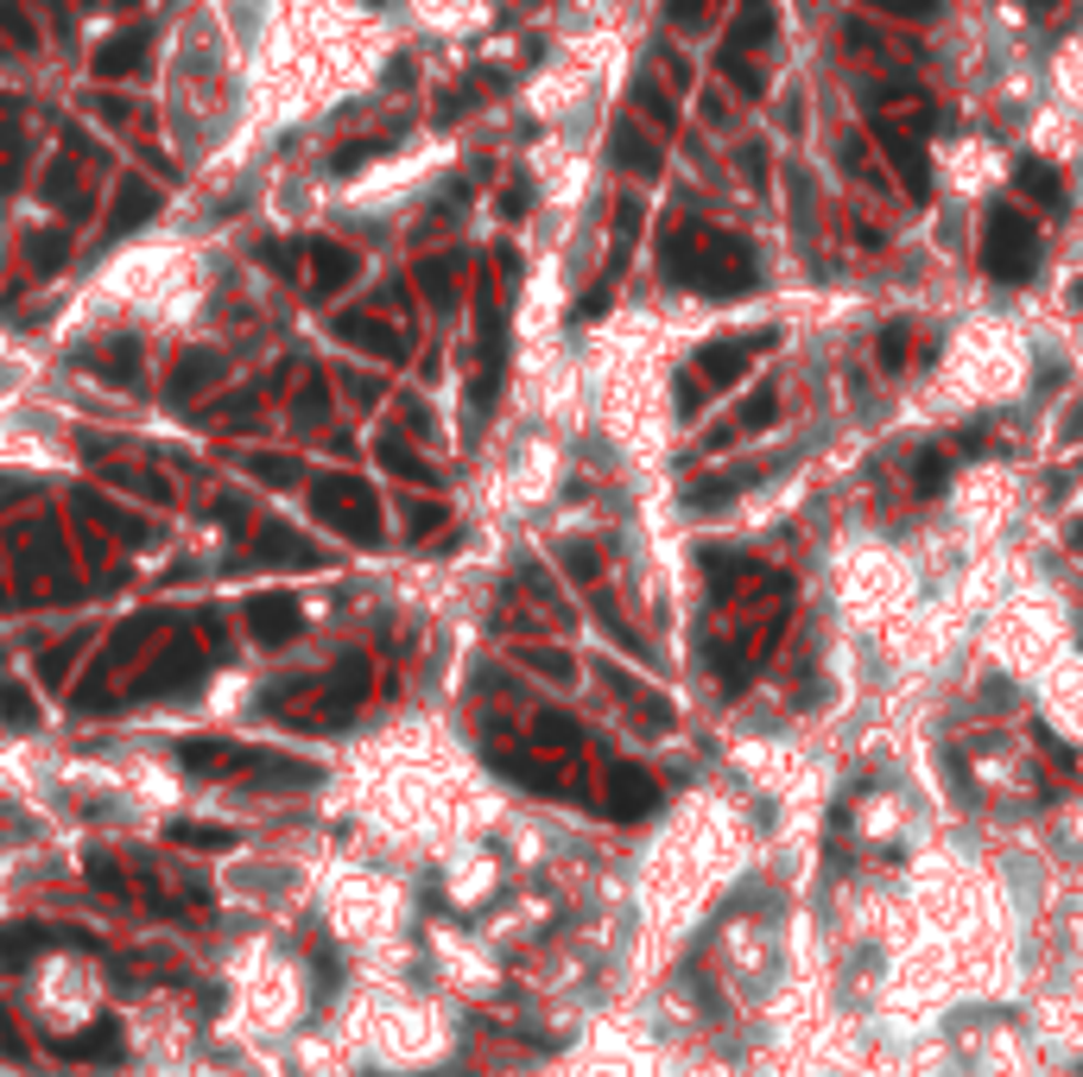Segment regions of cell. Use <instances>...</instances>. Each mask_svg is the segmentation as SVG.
Here are the masks:
<instances>
[{
    "instance_id": "52a82bcc",
    "label": "cell",
    "mask_w": 1083,
    "mask_h": 1077,
    "mask_svg": "<svg viewBox=\"0 0 1083 1077\" xmlns=\"http://www.w3.org/2000/svg\"><path fill=\"white\" fill-rule=\"evenodd\" d=\"M653 805H659V780L647 768H628V761H621V768L608 773V812H615V818H647Z\"/></svg>"
},
{
    "instance_id": "4316f807",
    "label": "cell",
    "mask_w": 1083,
    "mask_h": 1077,
    "mask_svg": "<svg viewBox=\"0 0 1083 1077\" xmlns=\"http://www.w3.org/2000/svg\"><path fill=\"white\" fill-rule=\"evenodd\" d=\"M0 717L13 722V729H32V722H39V704H32L13 678H0Z\"/></svg>"
},
{
    "instance_id": "3957f363",
    "label": "cell",
    "mask_w": 1083,
    "mask_h": 1077,
    "mask_svg": "<svg viewBox=\"0 0 1083 1077\" xmlns=\"http://www.w3.org/2000/svg\"><path fill=\"white\" fill-rule=\"evenodd\" d=\"M311 508H317L324 526H336L355 545H375L380 538V501H375V488L355 482V476H324V482L311 488Z\"/></svg>"
},
{
    "instance_id": "f546056e",
    "label": "cell",
    "mask_w": 1083,
    "mask_h": 1077,
    "mask_svg": "<svg viewBox=\"0 0 1083 1077\" xmlns=\"http://www.w3.org/2000/svg\"><path fill=\"white\" fill-rule=\"evenodd\" d=\"M640 222H647V216H640V204H633V197H621V204H615V260H621V254L633 248Z\"/></svg>"
},
{
    "instance_id": "ba28073f",
    "label": "cell",
    "mask_w": 1083,
    "mask_h": 1077,
    "mask_svg": "<svg viewBox=\"0 0 1083 1077\" xmlns=\"http://www.w3.org/2000/svg\"><path fill=\"white\" fill-rule=\"evenodd\" d=\"M336 336H343V342H355V349H368V356H380V361H400L405 356V336L393 330V324L368 317V311H343V317H336Z\"/></svg>"
},
{
    "instance_id": "f1b7e54d",
    "label": "cell",
    "mask_w": 1083,
    "mask_h": 1077,
    "mask_svg": "<svg viewBox=\"0 0 1083 1077\" xmlns=\"http://www.w3.org/2000/svg\"><path fill=\"white\" fill-rule=\"evenodd\" d=\"M907 356H912V336H907V324H894V330H881V342H875V361H881L887 374H900V368H907Z\"/></svg>"
},
{
    "instance_id": "d4e9b609",
    "label": "cell",
    "mask_w": 1083,
    "mask_h": 1077,
    "mask_svg": "<svg viewBox=\"0 0 1083 1077\" xmlns=\"http://www.w3.org/2000/svg\"><path fill=\"white\" fill-rule=\"evenodd\" d=\"M184 761L197 773H228V768H241V754L235 748H223V742H184Z\"/></svg>"
},
{
    "instance_id": "5b68a950",
    "label": "cell",
    "mask_w": 1083,
    "mask_h": 1077,
    "mask_svg": "<svg viewBox=\"0 0 1083 1077\" xmlns=\"http://www.w3.org/2000/svg\"><path fill=\"white\" fill-rule=\"evenodd\" d=\"M773 342H780L773 330L716 336V342H704V349H697V368H704V381H710V387H723V381H741V374H748V361H755V356H767Z\"/></svg>"
},
{
    "instance_id": "7a4b0ae2",
    "label": "cell",
    "mask_w": 1083,
    "mask_h": 1077,
    "mask_svg": "<svg viewBox=\"0 0 1083 1077\" xmlns=\"http://www.w3.org/2000/svg\"><path fill=\"white\" fill-rule=\"evenodd\" d=\"M983 266H988V280H1001V285L1033 280V273H1039V229H1033V216H1020L1014 204L988 209V222H983Z\"/></svg>"
},
{
    "instance_id": "277c9868",
    "label": "cell",
    "mask_w": 1083,
    "mask_h": 1077,
    "mask_svg": "<svg viewBox=\"0 0 1083 1077\" xmlns=\"http://www.w3.org/2000/svg\"><path fill=\"white\" fill-rule=\"evenodd\" d=\"M868 128H875V146H881V159L894 165V178L907 184V197H912V204H925V197H932V165H925L919 133L894 128V121H881V115H868Z\"/></svg>"
},
{
    "instance_id": "484cf974",
    "label": "cell",
    "mask_w": 1083,
    "mask_h": 1077,
    "mask_svg": "<svg viewBox=\"0 0 1083 1077\" xmlns=\"http://www.w3.org/2000/svg\"><path fill=\"white\" fill-rule=\"evenodd\" d=\"M532 736H539L545 748H577V742H583V729H577L571 717H557V710H539V722H532Z\"/></svg>"
},
{
    "instance_id": "2e32d148",
    "label": "cell",
    "mask_w": 1083,
    "mask_h": 1077,
    "mask_svg": "<svg viewBox=\"0 0 1083 1077\" xmlns=\"http://www.w3.org/2000/svg\"><path fill=\"white\" fill-rule=\"evenodd\" d=\"M1014 184H1020V197H1033V204H1046V209L1064 204V178L1046 165V159H1020V165H1014Z\"/></svg>"
},
{
    "instance_id": "8992f818",
    "label": "cell",
    "mask_w": 1083,
    "mask_h": 1077,
    "mask_svg": "<svg viewBox=\"0 0 1083 1077\" xmlns=\"http://www.w3.org/2000/svg\"><path fill=\"white\" fill-rule=\"evenodd\" d=\"M299 596H285V590H267V596H253L248 602V634L253 641H267V646H285L292 634H299Z\"/></svg>"
},
{
    "instance_id": "836d02e7",
    "label": "cell",
    "mask_w": 1083,
    "mask_h": 1077,
    "mask_svg": "<svg viewBox=\"0 0 1083 1077\" xmlns=\"http://www.w3.org/2000/svg\"><path fill=\"white\" fill-rule=\"evenodd\" d=\"M710 7H716V0H665V20L691 32V26H704V20H710Z\"/></svg>"
},
{
    "instance_id": "4dcf8cb0",
    "label": "cell",
    "mask_w": 1083,
    "mask_h": 1077,
    "mask_svg": "<svg viewBox=\"0 0 1083 1077\" xmlns=\"http://www.w3.org/2000/svg\"><path fill=\"white\" fill-rule=\"evenodd\" d=\"M748 482H755V476H710V482L691 488V501H697V508H710V501H729V494H741Z\"/></svg>"
},
{
    "instance_id": "9a60e30c",
    "label": "cell",
    "mask_w": 1083,
    "mask_h": 1077,
    "mask_svg": "<svg viewBox=\"0 0 1083 1077\" xmlns=\"http://www.w3.org/2000/svg\"><path fill=\"white\" fill-rule=\"evenodd\" d=\"M152 209H159V191H152L147 178H127V184H121V197H115V216H108V235L140 229Z\"/></svg>"
},
{
    "instance_id": "74e56055",
    "label": "cell",
    "mask_w": 1083,
    "mask_h": 1077,
    "mask_svg": "<svg viewBox=\"0 0 1083 1077\" xmlns=\"http://www.w3.org/2000/svg\"><path fill=\"white\" fill-rule=\"evenodd\" d=\"M0 26L13 32V39H20V45H32V39H39V32L25 26V13H20V0H0Z\"/></svg>"
},
{
    "instance_id": "d590c367",
    "label": "cell",
    "mask_w": 1083,
    "mask_h": 1077,
    "mask_svg": "<svg viewBox=\"0 0 1083 1077\" xmlns=\"http://www.w3.org/2000/svg\"><path fill=\"white\" fill-rule=\"evenodd\" d=\"M324 406H329V400H324V381H317V374H304V400H299V418H304V425H317V418H324Z\"/></svg>"
},
{
    "instance_id": "cb8c5ba5",
    "label": "cell",
    "mask_w": 1083,
    "mask_h": 1077,
    "mask_svg": "<svg viewBox=\"0 0 1083 1077\" xmlns=\"http://www.w3.org/2000/svg\"><path fill=\"white\" fill-rule=\"evenodd\" d=\"M633 102H640V115H647V121H653L659 133H672V128H679V108H672V96H665L659 83H640V89H633Z\"/></svg>"
},
{
    "instance_id": "d6986e66",
    "label": "cell",
    "mask_w": 1083,
    "mask_h": 1077,
    "mask_svg": "<svg viewBox=\"0 0 1083 1077\" xmlns=\"http://www.w3.org/2000/svg\"><path fill=\"white\" fill-rule=\"evenodd\" d=\"M615 159H621L628 172H640V178H659V146H653V140H640V128H633V121H621V128H615Z\"/></svg>"
},
{
    "instance_id": "e0dca14e",
    "label": "cell",
    "mask_w": 1083,
    "mask_h": 1077,
    "mask_svg": "<svg viewBox=\"0 0 1083 1077\" xmlns=\"http://www.w3.org/2000/svg\"><path fill=\"white\" fill-rule=\"evenodd\" d=\"M456 280H463V254H425L419 260V285H425L431 305H451Z\"/></svg>"
},
{
    "instance_id": "60d3db41",
    "label": "cell",
    "mask_w": 1083,
    "mask_h": 1077,
    "mask_svg": "<svg viewBox=\"0 0 1083 1077\" xmlns=\"http://www.w3.org/2000/svg\"><path fill=\"white\" fill-rule=\"evenodd\" d=\"M564 558H571V577H583V584H596V552H589V545H571Z\"/></svg>"
},
{
    "instance_id": "e575fe53",
    "label": "cell",
    "mask_w": 1083,
    "mask_h": 1077,
    "mask_svg": "<svg viewBox=\"0 0 1083 1077\" xmlns=\"http://www.w3.org/2000/svg\"><path fill=\"white\" fill-rule=\"evenodd\" d=\"M741 178L755 184V191H767V146H760V140L741 146Z\"/></svg>"
},
{
    "instance_id": "ab89813d",
    "label": "cell",
    "mask_w": 1083,
    "mask_h": 1077,
    "mask_svg": "<svg viewBox=\"0 0 1083 1077\" xmlns=\"http://www.w3.org/2000/svg\"><path fill=\"white\" fill-rule=\"evenodd\" d=\"M253 469H260V476H267V482H279V488H285V482H299V469H292V463H285V457H260V463H253Z\"/></svg>"
},
{
    "instance_id": "4fadbf2b",
    "label": "cell",
    "mask_w": 1083,
    "mask_h": 1077,
    "mask_svg": "<svg viewBox=\"0 0 1083 1077\" xmlns=\"http://www.w3.org/2000/svg\"><path fill=\"white\" fill-rule=\"evenodd\" d=\"M152 32L147 26H127L121 39H108L96 52V77H127V70H140V57H147Z\"/></svg>"
},
{
    "instance_id": "ffe728a7",
    "label": "cell",
    "mask_w": 1083,
    "mask_h": 1077,
    "mask_svg": "<svg viewBox=\"0 0 1083 1077\" xmlns=\"http://www.w3.org/2000/svg\"><path fill=\"white\" fill-rule=\"evenodd\" d=\"M216 381H223V361H216V356H184V361H177V374H172V400L184 406L191 393H203V387H216Z\"/></svg>"
},
{
    "instance_id": "44dd1931",
    "label": "cell",
    "mask_w": 1083,
    "mask_h": 1077,
    "mask_svg": "<svg viewBox=\"0 0 1083 1077\" xmlns=\"http://www.w3.org/2000/svg\"><path fill=\"white\" fill-rule=\"evenodd\" d=\"M608 685H615V692H621L633 710H640V722H647V729H659V722H665V697H653L647 685H640V678H628V672L608 666Z\"/></svg>"
},
{
    "instance_id": "6da1fadb",
    "label": "cell",
    "mask_w": 1083,
    "mask_h": 1077,
    "mask_svg": "<svg viewBox=\"0 0 1083 1077\" xmlns=\"http://www.w3.org/2000/svg\"><path fill=\"white\" fill-rule=\"evenodd\" d=\"M659 260H665V280L691 285V292H710V298H741V292H755V280H760L755 248H748L741 235L691 222V216H672V222H665Z\"/></svg>"
},
{
    "instance_id": "b9f144b4",
    "label": "cell",
    "mask_w": 1083,
    "mask_h": 1077,
    "mask_svg": "<svg viewBox=\"0 0 1083 1077\" xmlns=\"http://www.w3.org/2000/svg\"><path fill=\"white\" fill-rule=\"evenodd\" d=\"M527 204H532L527 184H507V191H501V216H527Z\"/></svg>"
},
{
    "instance_id": "5bb4252c",
    "label": "cell",
    "mask_w": 1083,
    "mask_h": 1077,
    "mask_svg": "<svg viewBox=\"0 0 1083 1077\" xmlns=\"http://www.w3.org/2000/svg\"><path fill=\"white\" fill-rule=\"evenodd\" d=\"M197 678H203V653H197V646H177V653L159 660V672L140 678V692L159 697V692H177V685H197Z\"/></svg>"
},
{
    "instance_id": "7bdbcfd3",
    "label": "cell",
    "mask_w": 1083,
    "mask_h": 1077,
    "mask_svg": "<svg viewBox=\"0 0 1083 1077\" xmlns=\"http://www.w3.org/2000/svg\"><path fill=\"white\" fill-rule=\"evenodd\" d=\"M76 646H83V641H64V646H57V653H51V666H45V678H51V685H57V678H64V672H71Z\"/></svg>"
},
{
    "instance_id": "7402d4cb",
    "label": "cell",
    "mask_w": 1083,
    "mask_h": 1077,
    "mask_svg": "<svg viewBox=\"0 0 1083 1077\" xmlns=\"http://www.w3.org/2000/svg\"><path fill=\"white\" fill-rule=\"evenodd\" d=\"M716 64H723V77H729L741 96H767V70H755L748 52H716Z\"/></svg>"
},
{
    "instance_id": "d6a6232c",
    "label": "cell",
    "mask_w": 1083,
    "mask_h": 1077,
    "mask_svg": "<svg viewBox=\"0 0 1083 1077\" xmlns=\"http://www.w3.org/2000/svg\"><path fill=\"white\" fill-rule=\"evenodd\" d=\"M875 13H894V20H932L944 0H868Z\"/></svg>"
},
{
    "instance_id": "603a6c76",
    "label": "cell",
    "mask_w": 1083,
    "mask_h": 1077,
    "mask_svg": "<svg viewBox=\"0 0 1083 1077\" xmlns=\"http://www.w3.org/2000/svg\"><path fill=\"white\" fill-rule=\"evenodd\" d=\"M83 165H89V153H76V146H71V159L51 165V172H45V204H64V197H71L76 178H83Z\"/></svg>"
},
{
    "instance_id": "ac0fdd59",
    "label": "cell",
    "mask_w": 1083,
    "mask_h": 1077,
    "mask_svg": "<svg viewBox=\"0 0 1083 1077\" xmlns=\"http://www.w3.org/2000/svg\"><path fill=\"white\" fill-rule=\"evenodd\" d=\"M375 450H380V463H387V469H393V476H405V482H425V488H437V469H431V463L419 457V450H412V444H400V437H393V432L380 437Z\"/></svg>"
},
{
    "instance_id": "7c38bea8",
    "label": "cell",
    "mask_w": 1083,
    "mask_h": 1077,
    "mask_svg": "<svg viewBox=\"0 0 1083 1077\" xmlns=\"http://www.w3.org/2000/svg\"><path fill=\"white\" fill-rule=\"evenodd\" d=\"M355 266H361V260H355L349 248H336V241H311V292H317V298L343 292V285L355 280Z\"/></svg>"
},
{
    "instance_id": "8fae6325",
    "label": "cell",
    "mask_w": 1083,
    "mask_h": 1077,
    "mask_svg": "<svg viewBox=\"0 0 1083 1077\" xmlns=\"http://www.w3.org/2000/svg\"><path fill=\"white\" fill-rule=\"evenodd\" d=\"M773 412H780V387H773V381H760L755 393H748V406H741V418H735V425H723V432H710V450H729L735 437H748V432H767V425H773Z\"/></svg>"
},
{
    "instance_id": "83f0119b",
    "label": "cell",
    "mask_w": 1083,
    "mask_h": 1077,
    "mask_svg": "<svg viewBox=\"0 0 1083 1077\" xmlns=\"http://www.w3.org/2000/svg\"><path fill=\"white\" fill-rule=\"evenodd\" d=\"M944 482H951V457H944V450H919V469H912V488H919V494H938Z\"/></svg>"
},
{
    "instance_id": "1f68e13d",
    "label": "cell",
    "mask_w": 1083,
    "mask_h": 1077,
    "mask_svg": "<svg viewBox=\"0 0 1083 1077\" xmlns=\"http://www.w3.org/2000/svg\"><path fill=\"white\" fill-rule=\"evenodd\" d=\"M57 266H64V235H39V241H32V273L51 280Z\"/></svg>"
},
{
    "instance_id": "ee69618b",
    "label": "cell",
    "mask_w": 1083,
    "mask_h": 1077,
    "mask_svg": "<svg viewBox=\"0 0 1083 1077\" xmlns=\"http://www.w3.org/2000/svg\"><path fill=\"white\" fill-rule=\"evenodd\" d=\"M1071 545H1077V552H1083V526H1077V533H1071Z\"/></svg>"
},
{
    "instance_id": "9c48e42d",
    "label": "cell",
    "mask_w": 1083,
    "mask_h": 1077,
    "mask_svg": "<svg viewBox=\"0 0 1083 1077\" xmlns=\"http://www.w3.org/2000/svg\"><path fill=\"white\" fill-rule=\"evenodd\" d=\"M773 32H780V7H773V0H741L729 32H723V52H755V45H767Z\"/></svg>"
},
{
    "instance_id": "30bf717a",
    "label": "cell",
    "mask_w": 1083,
    "mask_h": 1077,
    "mask_svg": "<svg viewBox=\"0 0 1083 1077\" xmlns=\"http://www.w3.org/2000/svg\"><path fill=\"white\" fill-rule=\"evenodd\" d=\"M248 558L253 565H317V545L311 538H299V533H285V526H260L253 533V545H248Z\"/></svg>"
},
{
    "instance_id": "f35d334b",
    "label": "cell",
    "mask_w": 1083,
    "mask_h": 1077,
    "mask_svg": "<svg viewBox=\"0 0 1083 1077\" xmlns=\"http://www.w3.org/2000/svg\"><path fill=\"white\" fill-rule=\"evenodd\" d=\"M380 146H387V140H355V146H343V153L329 159V165H336V172H355V165H361L368 153H380Z\"/></svg>"
},
{
    "instance_id": "8d00e7d4",
    "label": "cell",
    "mask_w": 1083,
    "mask_h": 1077,
    "mask_svg": "<svg viewBox=\"0 0 1083 1077\" xmlns=\"http://www.w3.org/2000/svg\"><path fill=\"white\" fill-rule=\"evenodd\" d=\"M444 513H451L444 501H419V508H412V533H419V538L437 533V526H444Z\"/></svg>"
}]
</instances>
